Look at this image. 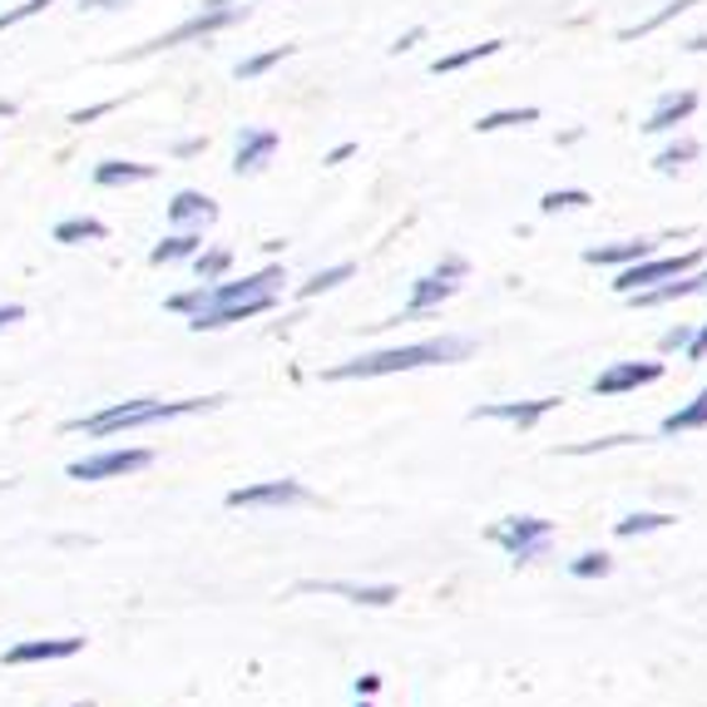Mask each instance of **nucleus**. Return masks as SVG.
I'll return each mask as SVG.
<instances>
[{"label":"nucleus","instance_id":"11","mask_svg":"<svg viewBox=\"0 0 707 707\" xmlns=\"http://www.w3.org/2000/svg\"><path fill=\"white\" fill-rule=\"evenodd\" d=\"M298 594H341V598H351V604H367V608H391L401 598V588L396 584H347V579H302L298 584Z\"/></svg>","mask_w":707,"mask_h":707},{"label":"nucleus","instance_id":"28","mask_svg":"<svg viewBox=\"0 0 707 707\" xmlns=\"http://www.w3.org/2000/svg\"><path fill=\"white\" fill-rule=\"evenodd\" d=\"M569 574H574V579H608V574H614V559H608L604 549H588V554L569 559Z\"/></svg>","mask_w":707,"mask_h":707},{"label":"nucleus","instance_id":"34","mask_svg":"<svg viewBox=\"0 0 707 707\" xmlns=\"http://www.w3.org/2000/svg\"><path fill=\"white\" fill-rule=\"evenodd\" d=\"M45 5H55V0H25V5H15V11H5V15H0V31H11V25H21V21H31V15H41Z\"/></svg>","mask_w":707,"mask_h":707},{"label":"nucleus","instance_id":"31","mask_svg":"<svg viewBox=\"0 0 707 707\" xmlns=\"http://www.w3.org/2000/svg\"><path fill=\"white\" fill-rule=\"evenodd\" d=\"M209 298H213V282H199V288H189V292H173L164 307L169 312H183V317H193V312H203L209 307Z\"/></svg>","mask_w":707,"mask_h":707},{"label":"nucleus","instance_id":"5","mask_svg":"<svg viewBox=\"0 0 707 707\" xmlns=\"http://www.w3.org/2000/svg\"><path fill=\"white\" fill-rule=\"evenodd\" d=\"M693 268H703V248H687V252H677V258H643V262H633V268H618L614 292L618 298H628V292L673 282V278H683V272H693Z\"/></svg>","mask_w":707,"mask_h":707},{"label":"nucleus","instance_id":"43","mask_svg":"<svg viewBox=\"0 0 707 707\" xmlns=\"http://www.w3.org/2000/svg\"><path fill=\"white\" fill-rule=\"evenodd\" d=\"M80 5H90V11H114V5H124V0H80Z\"/></svg>","mask_w":707,"mask_h":707},{"label":"nucleus","instance_id":"29","mask_svg":"<svg viewBox=\"0 0 707 707\" xmlns=\"http://www.w3.org/2000/svg\"><path fill=\"white\" fill-rule=\"evenodd\" d=\"M693 159H697V139H677V144H667V149L658 154L653 169H658V173H677L683 164H693Z\"/></svg>","mask_w":707,"mask_h":707},{"label":"nucleus","instance_id":"6","mask_svg":"<svg viewBox=\"0 0 707 707\" xmlns=\"http://www.w3.org/2000/svg\"><path fill=\"white\" fill-rule=\"evenodd\" d=\"M288 505H317L302 480H258V485L228 490V509H288Z\"/></svg>","mask_w":707,"mask_h":707},{"label":"nucleus","instance_id":"45","mask_svg":"<svg viewBox=\"0 0 707 707\" xmlns=\"http://www.w3.org/2000/svg\"><path fill=\"white\" fill-rule=\"evenodd\" d=\"M11 114H15V104H11V100H0V120H11Z\"/></svg>","mask_w":707,"mask_h":707},{"label":"nucleus","instance_id":"37","mask_svg":"<svg viewBox=\"0 0 707 707\" xmlns=\"http://www.w3.org/2000/svg\"><path fill=\"white\" fill-rule=\"evenodd\" d=\"M683 357H687V361H703V357H707V322L693 332V341L683 347Z\"/></svg>","mask_w":707,"mask_h":707},{"label":"nucleus","instance_id":"12","mask_svg":"<svg viewBox=\"0 0 707 707\" xmlns=\"http://www.w3.org/2000/svg\"><path fill=\"white\" fill-rule=\"evenodd\" d=\"M460 292V282L440 278V272H426V278L411 282V302L401 307V317L391 322H416V317H430V312H440V302H450Z\"/></svg>","mask_w":707,"mask_h":707},{"label":"nucleus","instance_id":"38","mask_svg":"<svg viewBox=\"0 0 707 707\" xmlns=\"http://www.w3.org/2000/svg\"><path fill=\"white\" fill-rule=\"evenodd\" d=\"M114 104H90V110H75L70 114V124H90V120H100V114H110Z\"/></svg>","mask_w":707,"mask_h":707},{"label":"nucleus","instance_id":"32","mask_svg":"<svg viewBox=\"0 0 707 707\" xmlns=\"http://www.w3.org/2000/svg\"><path fill=\"white\" fill-rule=\"evenodd\" d=\"M288 55H292V45H278V50H268V55H252V60H243L233 75H238V80H258V75H268L272 65H282Z\"/></svg>","mask_w":707,"mask_h":707},{"label":"nucleus","instance_id":"41","mask_svg":"<svg viewBox=\"0 0 707 707\" xmlns=\"http://www.w3.org/2000/svg\"><path fill=\"white\" fill-rule=\"evenodd\" d=\"M351 154H357V144H337V149H332V154H327V164H332V169H337V164H347V159H351Z\"/></svg>","mask_w":707,"mask_h":707},{"label":"nucleus","instance_id":"36","mask_svg":"<svg viewBox=\"0 0 707 707\" xmlns=\"http://www.w3.org/2000/svg\"><path fill=\"white\" fill-rule=\"evenodd\" d=\"M436 272H440V278H450V282H460V278H465V272H470V262L450 252V258H440V262H436Z\"/></svg>","mask_w":707,"mask_h":707},{"label":"nucleus","instance_id":"1","mask_svg":"<svg viewBox=\"0 0 707 707\" xmlns=\"http://www.w3.org/2000/svg\"><path fill=\"white\" fill-rule=\"evenodd\" d=\"M475 351V337H460V332H440L430 341H411V347H391V351H371V357H351L337 367L322 371V381H371V377H396V371H420V367H456Z\"/></svg>","mask_w":707,"mask_h":707},{"label":"nucleus","instance_id":"23","mask_svg":"<svg viewBox=\"0 0 707 707\" xmlns=\"http://www.w3.org/2000/svg\"><path fill=\"white\" fill-rule=\"evenodd\" d=\"M351 278H357V268H351V262H337V268H322V272H312V278L302 282L298 298H302V302H312V298H322V292L341 288V282H351Z\"/></svg>","mask_w":707,"mask_h":707},{"label":"nucleus","instance_id":"46","mask_svg":"<svg viewBox=\"0 0 707 707\" xmlns=\"http://www.w3.org/2000/svg\"><path fill=\"white\" fill-rule=\"evenodd\" d=\"M357 707H371V697H361V703H357Z\"/></svg>","mask_w":707,"mask_h":707},{"label":"nucleus","instance_id":"39","mask_svg":"<svg viewBox=\"0 0 707 707\" xmlns=\"http://www.w3.org/2000/svg\"><path fill=\"white\" fill-rule=\"evenodd\" d=\"M377 687H381V673H361L357 677V697H377Z\"/></svg>","mask_w":707,"mask_h":707},{"label":"nucleus","instance_id":"33","mask_svg":"<svg viewBox=\"0 0 707 707\" xmlns=\"http://www.w3.org/2000/svg\"><path fill=\"white\" fill-rule=\"evenodd\" d=\"M614 446H638V436H604V440H579V446H564V456H598V450Z\"/></svg>","mask_w":707,"mask_h":707},{"label":"nucleus","instance_id":"22","mask_svg":"<svg viewBox=\"0 0 707 707\" xmlns=\"http://www.w3.org/2000/svg\"><path fill=\"white\" fill-rule=\"evenodd\" d=\"M500 45L505 41H480V45H465V50H456V55H440V60L430 65V75H456V70H465V65H475V60H490Z\"/></svg>","mask_w":707,"mask_h":707},{"label":"nucleus","instance_id":"47","mask_svg":"<svg viewBox=\"0 0 707 707\" xmlns=\"http://www.w3.org/2000/svg\"><path fill=\"white\" fill-rule=\"evenodd\" d=\"M70 707H94V703H70Z\"/></svg>","mask_w":707,"mask_h":707},{"label":"nucleus","instance_id":"4","mask_svg":"<svg viewBox=\"0 0 707 707\" xmlns=\"http://www.w3.org/2000/svg\"><path fill=\"white\" fill-rule=\"evenodd\" d=\"M554 519H539V515H505L500 525L485 529L490 545H500L515 564H535V559L549 554V545H554Z\"/></svg>","mask_w":707,"mask_h":707},{"label":"nucleus","instance_id":"21","mask_svg":"<svg viewBox=\"0 0 707 707\" xmlns=\"http://www.w3.org/2000/svg\"><path fill=\"white\" fill-rule=\"evenodd\" d=\"M677 525V515H663V509H638V515H624L614 525L618 539H638V535H653V529H667Z\"/></svg>","mask_w":707,"mask_h":707},{"label":"nucleus","instance_id":"30","mask_svg":"<svg viewBox=\"0 0 707 707\" xmlns=\"http://www.w3.org/2000/svg\"><path fill=\"white\" fill-rule=\"evenodd\" d=\"M588 193L584 189H549L545 199H539V213H569V209H588Z\"/></svg>","mask_w":707,"mask_h":707},{"label":"nucleus","instance_id":"13","mask_svg":"<svg viewBox=\"0 0 707 707\" xmlns=\"http://www.w3.org/2000/svg\"><path fill=\"white\" fill-rule=\"evenodd\" d=\"M85 648V638H31V643H15L5 648V663L21 667V663H55V658H75Z\"/></svg>","mask_w":707,"mask_h":707},{"label":"nucleus","instance_id":"9","mask_svg":"<svg viewBox=\"0 0 707 707\" xmlns=\"http://www.w3.org/2000/svg\"><path fill=\"white\" fill-rule=\"evenodd\" d=\"M144 465H154V450H100V456L75 460L70 480H114V475H134Z\"/></svg>","mask_w":707,"mask_h":707},{"label":"nucleus","instance_id":"26","mask_svg":"<svg viewBox=\"0 0 707 707\" xmlns=\"http://www.w3.org/2000/svg\"><path fill=\"white\" fill-rule=\"evenodd\" d=\"M94 238H104V223L100 218H65V223H55V243H94Z\"/></svg>","mask_w":707,"mask_h":707},{"label":"nucleus","instance_id":"10","mask_svg":"<svg viewBox=\"0 0 707 707\" xmlns=\"http://www.w3.org/2000/svg\"><path fill=\"white\" fill-rule=\"evenodd\" d=\"M663 381V361H614L594 377V396H624V391Z\"/></svg>","mask_w":707,"mask_h":707},{"label":"nucleus","instance_id":"44","mask_svg":"<svg viewBox=\"0 0 707 707\" xmlns=\"http://www.w3.org/2000/svg\"><path fill=\"white\" fill-rule=\"evenodd\" d=\"M687 50H697V55H703V50H707V35H693V41H687Z\"/></svg>","mask_w":707,"mask_h":707},{"label":"nucleus","instance_id":"20","mask_svg":"<svg viewBox=\"0 0 707 707\" xmlns=\"http://www.w3.org/2000/svg\"><path fill=\"white\" fill-rule=\"evenodd\" d=\"M144 179H154V164L104 159L100 169H94V183H100V189H120V183H144Z\"/></svg>","mask_w":707,"mask_h":707},{"label":"nucleus","instance_id":"19","mask_svg":"<svg viewBox=\"0 0 707 707\" xmlns=\"http://www.w3.org/2000/svg\"><path fill=\"white\" fill-rule=\"evenodd\" d=\"M663 436H687V430H707V386L697 391L693 401H687V406H677L673 416H663Z\"/></svg>","mask_w":707,"mask_h":707},{"label":"nucleus","instance_id":"2","mask_svg":"<svg viewBox=\"0 0 707 707\" xmlns=\"http://www.w3.org/2000/svg\"><path fill=\"white\" fill-rule=\"evenodd\" d=\"M282 282H288V268L282 262H268L262 272L243 282H213V298L203 312H193L189 327L193 332H218V327H233V322H248L258 312H272L282 302Z\"/></svg>","mask_w":707,"mask_h":707},{"label":"nucleus","instance_id":"14","mask_svg":"<svg viewBox=\"0 0 707 707\" xmlns=\"http://www.w3.org/2000/svg\"><path fill=\"white\" fill-rule=\"evenodd\" d=\"M693 110H697V94L693 90H667V94H658V104H653V114H648L643 130L648 134H673Z\"/></svg>","mask_w":707,"mask_h":707},{"label":"nucleus","instance_id":"40","mask_svg":"<svg viewBox=\"0 0 707 707\" xmlns=\"http://www.w3.org/2000/svg\"><path fill=\"white\" fill-rule=\"evenodd\" d=\"M21 317H25L21 302H5V307H0V327H11V322H21Z\"/></svg>","mask_w":707,"mask_h":707},{"label":"nucleus","instance_id":"18","mask_svg":"<svg viewBox=\"0 0 707 707\" xmlns=\"http://www.w3.org/2000/svg\"><path fill=\"white\" fill-rule=\"evenodd\" d=\"M193 252H203V228H183V233H169L164 243H154V252H149V262H183V258H193Z\"/></svg>","mask_w":707,"mask_h":707},{"label":"nucleus","instance_id":"42","mask_svg":"<svg viewBox=\"0 0 707 707\" xmlns=\"http://www.w3.org/2000/svg\"><path fill=\"white\" fill-rule=\"evenodd\" d=\"M420 35H426V31H420V25H416V31H406V35H401V41H396V45H391V55H401V50H411V45H416V41H420Z\"/></svg>","mask_w":707,"mask_h":707},{"label":"nucleus","instance_id":"8","mask_svg":"<svg viewBox=\"0 0 707 707\" xmlns=\"http://www.w3.org/2000/svg\"><path fill=\"white\" fill-rule=\"evenodd\" d=\"M564 406V396H535V401H490V406H475L470 420H505L515 430H535L549 411Z\"/></svg>","mask_w":707,"mask_h":707},{"label":"nucleus","instance_id":"35","mask_svg":"<svg viewBox=\"0 0 707 707\" xmlns=\"http://www.w3.org/2000/svg\"><path fill=\"white\" fill-rule=\"evenodd\" d=\"M687 341H693V327H683V322H677V327L663 332V341H658V347H663V351H683Z\"/></svg>","mask_w":707,"mask_h":707},{"label":"nucleus","instance_id":"27","mask_svg":"<svg viewBox=\"0 0 707 707\" xmlns=\"http://www.w3.org/2000/svg\"><path fill=\"white\" fill-rule=\"evenodd\" d=\"M693 5H697V0H667V5H663V11H658V15H648V21L628 25V31H624V41H638V35H653L658 25L677 21V15H683V11H693Z\"/></svg>","mask_w":707,"mask_h":707},{"label":"nucleus","instance_id":"17","mask_svg":"<svg viewBox=\"0 0 707 707\" xmlns=\"http://www.w3.org/2000/svg\"><path fill=\"white\" fill-rule=\"evenodd\" d=\"M213 218H218V209H213L209 193H193V189L173 193V203H169L173 228H203V223H213Z\"/></svg>","mask_w":707,"mask_h":707},{"label":"nucleus","instance_id":"24","mask_svg":"<svg viewBox=\"0 0 707 707\" xmlns=\"http://www.w3.org/2000/svg\"><path fill=\"white\" fill-rule=\"evenodd\" d=\"M233 268V252L228 248H203L193 252V272H199V282H223Z\"/></svg>","mask_w":707,"mask_h":707},{"label":"nucleus","instance_id":"3","mask_svg":"<svg viewBox=\"0 0 707 707\" xmlns=\"http://www.w3.org/2000/svg\"><path fill=\"white\" fill-rule=\"evenodd\" d=\"M223 396H189V401H154V396H139V401H120V406H104L94 416H80L70 420V430H85V436L104 440V436H120V430H134V426H154V420H173V416H193V411H213Z\"/></svg>","mask_w":707,"mask_h":707},{"label":"nucleus","instance_id":"7","mask_svg":"<svg viewBox=\"0 0 707 707\" xmlns=\"http://www.w3.org/2000/svg\"><path fill=\"white\" fill-rule=\"evenodd\" d=\"M243 15H248V5H218V11H199V15H193V21H183L179 31L159 35V41H149V45H144V50H134V55L173 50V45H183V41H199V35H218V31H228V25H238Z\"/></svg>","mask_w":707,"mask_h":707},{"label":"nucleus","instance_id":"15","mask_svg":"<svg viewBox=\"0 0 707 707\" xmlns=\"http://www.w3.org/2000/svg\"><path fill=\"white\" fill-rule=\"evenodd\" d=\"M653 258V243L648 238H624V243H598V248H584V262L594 268H633V262Z\"/></svg>","mask_w":707,"mask_h":707},{"label":"nucleus","instance_id":"16","mask_svg":"<svg viewBox=\"0 0 707 707\" xmlns=\"http://www.w3.org/2000/svg\"><path fill=\"white\" fill-rule=\"evenodd\" d=\"M272 154H278V130H243L238 134V154H233V169L258 173Z\"/></svg>","mask_w":707,"mask_h":707},{"label":"nucleus","instance_id":"25","mask_svg":"<svg viewBox=\"0 0 707 707\" xmlns=\"http://www.w3.org/2000/svg\"><path fill=\"white\" fill-rule=\"evenodd\" d=\"M535 120H539V110H535V104H525V110H495V114H480L475 130H480V134H495V130H515V124H535Z\"/></svg>","mask_w":707,"mask_h":707}]
</instances>
